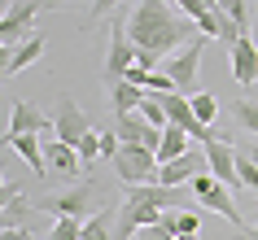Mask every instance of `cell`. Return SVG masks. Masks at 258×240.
Instances as JSON below:
<instances>
[{"label":"cell","mask_w":258,"mask_h":240,"mask_svg":"<svg viewBox=\"0 0 258 240\" xmlns=\"http://www.w3.org/2000/svg\"><path fill=\"white\" fill-rule=\"evenodd\" d=\"M114 171H118L122 184H158V153H149L145 144H122V153L114 157Z\"/></svg>","instance_id":"cell-6"},{"label":"cell","mask_w":258,"mask_h":240,"mask_svg":"<svg viewBox=\"0 0 258 240\" xmlns=\"http://www.w3.org/2000/svg\"><path fill=\"white\" fill-rule=\"evenodd\" d=\"M236 175H241V184L249 188V192H258V166L249 162V153H245L241 144H236Z\"/></svg>","instance_id":"cell-24"},{"label":"cell","mask_w":258,"mask_h":240,"mask_svg":"<svg viewBox=\"0 0 258 240\" xmlns=\"http://www.w3.org/2000/svg\"><path fill=\"white\" fill-rule=\"evenodd\" d=\"M48 131H57V122L44 118V109L35 101H14V118H9L5 135H48Z\"/></svg>","instance_id":"cell-12"},{"label":"cell","mask_w":258,"mask_h":240,"mask_svg":"<svg viewBox=\"0 0 258 240\" xmlns=\"http://www.w3.org/2000/svg\"><path fill=\"white\" fill-rule=\"evenodd\" d=\"M136 44H132V35H127V18L114 14V22H109V48H105V83H118L127 70L136 66Z\"/></svg>","instance_id":"cell-4"},{"label":"cell","mask_w":258,"mask_h":240,"mask_svg":"<svg viewBox=\"0 0 258 240\" xmlns=\"http://www.w3.org/2000/svg\"><path fill=\"white\" fill-rule=\"evenodd\" d=\"M44 9H61V5H70V0H40Z\"/></svg>","instance_id":"cell-34"},{"label":"cell","mask_w":258,"mask_h":240,"mask_svg":"<svg viewBox=\"0 0 258 240\" xmlns=\"http://www.w3.org/2000/svg\"><path fill=\"white\" fill-rule=\"evenodd\" d=\"M114 227H118V205L105 201V205L83 223V240H114Z\"/></svg>","instance_id":"cell-17"},{"label":"cell","mask_w":258,"mask_h":240,"mask_svg":"<svg viewBox=\"0 0 258 240\" xmlns=\"http://www.w3.org/2000/svg\"><path fill=\"white\" fill-rule=\"evenodd\" d=\"M202 231V214L197 210H175V236H197Z\"/></svg>","instance_id":"cell-26"},{"label":"cell","mask_w":258,"mask_h":240,"mask_svg":"<svg viewBox=\"0 0 258 240\" xmlns=\"http://www.w3.org/2000/svg\"><path fill=\"white\" fill-rule=\"evenodd\" d=\"M232 118L241 122V131L258 135V101H249V96H241V101H232Z\"/></svg>","instance_id":"cell-21"},{"label":"cell","mask_w":258,"mask_h":240,"mask_svg":"<svg viewBox=\"0 0 258 240\" xmlns=\"http://www.w3.org/2000/svg\"><path fill=\"white\" fill-rule=\"evenodd\" d=\"M166 210H188L179 188H162V184H122V205H118V227L114 240H132L140 227L158 223Z\"/></svg>","instance_id":"cell-2"},{"label":"cell","mask_w":258,"mask_h":240,"mask_svg":"<svg viewBox=\"0 0 258 240\" xmlns=\"http://www.w3.org/2000/svg\"><path fill=\"white\" fill-rule=\"evenodd\" d=\"M57 140H66V144H75L79 148L83 140H88V135H92V122H88V114H83L79 105H75V101H70L66 92H57Z\"/></svg>","instance_id":"cell-9"},{"label":"cell","mask_w":258,"mask_h":240,"mask_svg":"<svg viewBox=\"0 0 258 240\" xmlns=\"http://www.w3.org/2000/svg\"><path fill=\"white\" fill-rule=\"evenodd\" d=\"M140 101H145V88H136V83H127V79L109 83V114H114V118H122V114H136Z\"/></svg>","instance_id":"cell-16"},{"label":"cell","mask_w":258,"mask_h":240,"mask_svg":"<svg viewBox=\"0 0 258 240\" xmlns=\"http://www.w3.org/2000/svg\"><path fill=\"white\" fill-rule=\"evenodd\" d=\"M215 184H219V179H215V175H210V171H202V175H192V197L202 201V197H206V192H210V188H215Z\"/></svg>","instance_id":"cell-30"},{"label":"cell","mask_w":258,"mask_h":240,"mask_svg":"<svg viewBox=\"0 0 258 240\" xmlns=\"http://www.w3.org/2000/svg\"><path fill=\"white\" fill-rule=\"evenodd\" d=\"M245 148V153H249V162H254V166H258V144H241Z\"/></svg>","instance_id":"cell-33"},{"label":"cell","mask_w":258,"mask_h":240,"mask_svg":"<svg viewBox=\"0 0 258 240\" xmlns=\"http://www.w3.org/2000/svg\"><path fill=\"white\" fill-rule=\"evenodd\" d=\"M192 31H197V22L175 14L171 0H136V9L127 18V35H132V44L140 53L136 66H145V70H162L158 61L175 57L184 44L197 40Z\"/></svg>","instance_id":"cell-1"},{"label":"cell","mask_w":258,"mask_h":240,"mask_svg":"<svg viewBox=\"0 0 258 240\" xmlns=\"http://www.w3.org/2000/svg\"><path fill=\"white\" fill-rule=\"evenodd\" d=\"M202 53H206V35H197L192 44H184L175 57H166L162 70L175 79V92L197 96V74H202Z\"/></svg>","instance_id":"cell-5"},{"label":"cell","mask_w":258,"mask_h":240,"mask_svg":"<svg viewBox=\"0 0 258 240\" xmlns=\"http://www.w3.org/2000/svg\"><path fill=\"white\" fill-rule=\"evenodd\" d=\"M0 240H35L27 231V227H5V231H0Z\"/></svg>","instance_id":"cell-31"},{"label":"cell","mask_w":258,"mask_h":240,"mask_svg":"<svg viewBox=\"0 0 258 240\" xmlns=\"http://www.w3.org/2000/svg\"><path fill=\"white\" fill-rule=\"evenodd\" d=\"M101 205H105V188L96 184V179H88V184H75L66 192H48L35 210L53 214V218H79V223H88Z\"/></svg>","instance_id":"cell-3"},{"label":"cell","mask_w":258,"mask_h":240,"mask_svg":"<svg viewBox=\"0 0 258 240\" xmlns=\"http://www.w3.org/2000/svg\"><path fill=\"white\" fill-rule=\"evenodd\" d=\"M232 79L241 83V88H254L258 83V44L249 35H241V40L232 44Z\"/></svg>","instance_id":"cell-13"},{"label":"cell","mask_w":258,"mask_h":240,"mask_svg":"<svg viewBox=\"0 0 258 240\" xmlns=\"http://www.w3.org/2000/svg\"><path fill=\"white\" fill-rule=\"evenodd\" d=\"M122 153V140H118V131H101V157L105 162H114Z\"/></svg>","instance_id":"cell-29"},{"label":"cell","mask_w":258,"mask_h":240,"mask_svg":"<svg viewBox=\"0 0 258 240\" xmlns=\"http://www.w3.org/2000/svg\"><path fill=\"white\" fill-rule=\"evenodd\" d=\"M206 166H210V175H215L228 192H241V188H245L241 175H236V144H228L223 135L206 140Z\"/></svg>","instance_id":"cell-8"},{"label":"cell","mask_w":258,"mask_h":240,"mask_svg":"<svg viewBox=\"0 0 258 240\" xmlns=\"http://www.w3.org/2000/svg\"><path fill=\"white\" fill-rule=\"evenodd\" d=\"M35 210V205H27V197H18V201H5V214H0V223L5 227H22V218Z\"/></svg>","instance_id":"cell-25"},{"label":"cell","mask_w":258,"mask_h":240,"mask_svg":"<svg viewBox=\"0 0 258 240\" xmlns=\"http://www.w3.org/2000/svg\"><path fill=\"white\" fill-rule=\"evenodd\" d=\"M35 14H44L40 0H14L5 18H0V48H14V40H31L35 35Z\"/></svg>","instance_id":"cell-7"},{"label":"cell","mask_w":258,"mask_h":240,"mask_svg":"<svg viewBox=\"0 0 258 240\" xmlns=\"http://www.w3.org/2000/svg\"><path fill=\"white\" fill-rule=\"evenodd\" d=\"M44 57V35L35 31L31 40H22L18 48H5V74H22L27 66H35Z\"/></svg>","instance_id":"cell-14"},{"label":"cell","mask_w":258,"mask_h":240,"mask_svg":"<svg viewBox=\"0 0 258 240\" xmlns=\"http://www.w3.org/2000/svg\"><path fill=\"white\" fill-rule=\"evenodd\" d=\"M188 131H179V127H166L162 131V148H158V166H166V162H175V157H184L188 153Z\"/></svg>","instance_id":"cell-20"},{"label":"cell","mask_w":258,"mask_h":240,"mask_svg":"<svg viewBox=\"0 0 258 240\" xmlns=\"http://www.w3.org/2000/svg\"><path fill=\"white\" fill-rule=\"evenodd\" d=\"M44 162H48V171H53L57 179H79L83 175L79 148L66 144V140H57V135H44Z\"/></svg>","instance_id":"cell-10"},{"label":"cell","mask_w":258,"mask_h":240,"mask_svg":"<svg viewBox=\"0 0 258 240\" xmlns=\"http://www.w3.org/2000/svg\"><path fill=\"white\" fill-rule=\"evenodd\" d=\"M132 240H175V231H171V227L162 223V218H158V223H149V227H140L136 236Z\"/></svg>","instance_id":"cell-28"},{"label":"cell","mask_w":258,"mask_h":240,"mask_svg":"<svg viewBox=\"0 0 258 240\" xmlns=\"http://www.w3.org/2000/svg\"><path fill=\"white\" fill-rule=\"evenodd\" d=\"M175 240H197V236H175Z\"/></svg>","instance_id":"cell-35"},{"label":"cell","mask_w":258,"mask_h":240,"mask_svg":"<svg viewBox=\"0 0 258 240\" xmlns=\"http://www.w3.org/2000/svg\"><path fill=\"white\" fill-rule=\"evenodd\" d=\"M202 205H206V210H215V214H223V218H228V223L236 227V231H241V227H245L241 210H236V201H232V192H228V188H223V184H215V188H210V192H206V197H202Z\"/></svg>","instance_id":"cell-18"},{"label":"cell","mask_w":258,"mask_h":240,"mask_svg":"<svg viewBox=\"0 0 258 240\" xmlns=\"http://www.w3.org/2000/svg\"><path fill=\"white\" fill-rule=\"evenodd\" d=\"M192 101V114H197V122H215V114H219V96H210V92H197V96H188Z\"/></svg>","instance_id":"cell-23"},{"label":"cell","mask_w":258,"mask_h":240,"mask_svg":"<svg viewBox=\"0 0 258 240\" xmlns=\"http://www.w3.org/2000/svg\"><path fill=\"white\" fill-rule=\"evenodd\" d=\"M122 5H127V0H92V9H88V22H101V18L122 14Z\"/></svg>","instance_id":"cell-27"},{"label":"cell","mask_w":258,"mask_h":240,"mask_svg":"<svg viewBox=\"0 0 258 240\" xmlns=\"http://www.w3.org/2000/svg\"><path fill=\"white\" fill-rule=\"evenodd\" d=\"M236 240H258V223H245L241 231H236Z\"/></svg>","instance_id":"cell-32"},{"label":"cell","mask_w":258,"mask_h":240,"mask_svg":"<svg viewBox=\"0 0 258 240\" xmlns=\"http://www.w3.org/2000/svg\"><path fill=\"white\" fill-rule=\"evenodd\" d=\"M114 131H118L122 144H145V140H149V131H158V127H149L140 114H122V118H114Z\"/></svg>","instance_id":"cell-19"},{"label":"cell","mask_w":258,"mask_h":240,"mask_svg":"<svg viewBox=\"0 0 258 240\" xmlns=\"http://www.w3.org/2000/svg\"><path fill=\"white\" fill-rule=\"evenodd\" d=\"M5 144L14 148L18 157H22L31 171L40 175V179L48 175V162H44V135H5Z\"/></svg>","instance_id":"cell-15"},{"label":"cell","mask_w":258,"mask_h":240,"mask_svg":"<svg viewBox=\"0 0 258 240\" xmlns=\"http://www.w3.org/2000/svg\"><path fill=\"white\" fill-rule=\"evenodd\" d=\"M215 5L228 14V22L241 31V35H249V0H215Z\"/></svg>","instance_id":"cell-22"},{"label":"cell","mask_w":258,"mask_h":240,"mask_svg":"<svg viewBox=\"0 0 258 240\" xmlns=\"http://www.w3.org/2000/svg\"><path fill=\"white\" fill-rule=\"evenodd\" d=\"M202 171H210L206 166V148H188L184 157L166 162L162 171H158V184L162 188H184V184H192V175H202Z\"/></svg>","instance_id":"cell-11"}]
</instances>
